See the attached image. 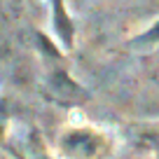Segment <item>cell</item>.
Returning a JSON list of instances; mask_svg holds the SVG:
<instances>
[{"mask_svg": "<svg viewBox=\"0 0 159 159\" xmlns=\"http://www.w3.org/2000/svg\"><path fill=\"white\" fill-rule=\"evenodd\" d=\"M59 148L70 159H101L108 154L105 138L94 129H70L61 136Z\"/></svg>", "mask_w": 159, "mask_h": 159, "instance_id": "1", "label": "cell"}, {"mask_svg": "<svg viewBox=\"0 0 159 159\" xmlns=\"http://www.w3.org/2000/svg\"><path fill=\"white\" fill-rule=\"evenodd\" d=\"M45 91H47V96L59 105H80V103H84V101L89 98L84 87L80 84V82H75V80L61 68L52 70V73L47 75Z\"/></svg>", "mask_w": 159, "mask_h": 159, "instance_id": "2", "label": "cell"}, {"mask_svg": "<svg viewBox=\"0 0 159 159\" xmlns=\"http://www.w3.org/2000/svg\"><path fill=\"white\" fill-rule=\"evenodd\" d=\"M52 28H54V35L59 40V45L70 49L75 40V24L70 19L68 10H66L63 0H52Z\"/></svg>", "mask_w": 159, "mask_h": 159, "instance_id": "3", "label": "cell"}, {"mask_svg": "<svg viewBox=\"0 0 159 159\" xmlns=\"http://www.w3.org/2000/svg\"><path fill=\"white\" fill-rule=\"evenodd\" d=\"M35 42H38V49L42 52V54L47 56V59H61V52H59V47L54 45V40L49 38V35H45V33H35Z\"/></svg>", "mask_w": 159, "mask_h": 159, "instance_id": "4", "label": "cell"}, {"mask_svg": "<svg viewBox=\"0 0 159 159\" xmlns=\"http://www.w3.org/2000/svg\"><path fill=\"white\" fill-rule=\"evenodd\" d=\"M10 124H12V115H10V105L5 98H0V145H7V134H10Z\"/></svg>", "mask_w": 159, "mask_h": 159, "instance_id": "5", "label": "cell"}, {"mask_svg": "<svg viewBox=\"0 0 159 159\" xmlns=\"http://www.w3.org/2000/svg\"><path fill=\"white\" fill-rule=\"evenodd\" d=\"M28 159H54L49 152H47V148L42 145V140H40L38 134L30 136V143H28Z\"/></svg>", "mask_w": 159, "mask_h": 159, "instance_id": "6", "label": "cell"}, {"mask_svg": "<svg viewBox=\"0 0 159 159\" xmlns=\"http://www.w3.org/2000/svg\"><path fill=\"white\" fill-rule=\"evenodd\" d=\"M138 45H152V42H159V21L152 26L150 30H145L143 35H138V40H136Z\"/></svg>", "mask_w": 159, "mask_h": 159, "instance_id": "7", "label": "cell"}, {"mask_svg": "<svg viewBox=\"0 0 159 159\" xmlns=\"http://www.w3.org/2000/svg\"><path fill=\"white\" fill-rule=\"evenodd\" d=\"M145 140H148L150 145H154V148H159V134H154V136H148Z\"/></svg>", "mask_w": 159, "mask_h": 159, "instance_id": "8", "label": "cell"}, {"mask_svg": "<svg viewBox=\"0 0 159 159\" xmlns=\"http://www.w3.org/2000/svg\"><path fill=\"white\" fill-rule=\"evenodd\" d=\"M14 2H21V0H14Z\"/></svg>", "mask_w": 159, "mask_h": 159, "instance_id": "9", "label": "cell"}]
</instances>
